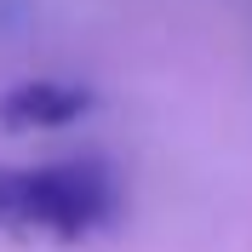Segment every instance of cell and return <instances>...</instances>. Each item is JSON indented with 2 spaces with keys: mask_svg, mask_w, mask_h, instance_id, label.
Here are the masks:
<instances>
[{
  "mask_svg": "<svg viewBox=\"0 0 252 252\" xmlns=\"http://www.w3.org/2000/svg\"><path fill=\"white\" fill-rule=\"evenodd\" d=\"M115 206H121V178L103 155L0 166V229L6 235L86 241L115 218Z\"/></svg>",
  "mask_w": 252,
  "mask_h": 252,
  "instance_id": "obj_1",
  "label": "cell"
},
{
  "mask_svg": "<svg viewBox=\"0 0 252 252\" xmlns=\"http://www.w3.org/2000/svg\"><path fill=\"white\" fill-rule=\"evenodd\" d=\"M92 109V97L69 86V80H23L12 92H0V126L6 132H46V126H69Z\"/></svg>",
  "mask_w": 252,
  "mask_h": 252,
  "instance_id": "obj_2",
  "label": "cell"
}]
</instances>
